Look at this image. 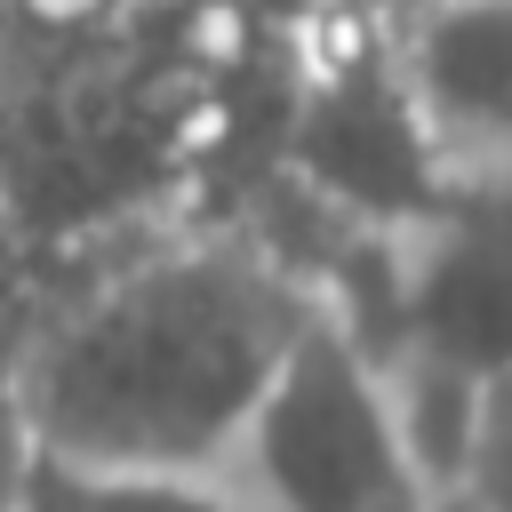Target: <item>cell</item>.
Wrapping results in <instances>:
<instances>
[{"label":"cell","mask_w":512,"mask_h":512,"mask_svg":"<svg viewBox=\"0 0 512 512\" xmlns=\"http://www.w3.org/2000/svg\"><path fill=\"white\" fill-rule=\"evenodd\" d=\"M288 168H296V200L328 208L336 224L384 232V240H408L416 224L448 208V176L368 16H344L336 48L312 64L296 120H288Z\"/></svg>","instance_id":"obj_3"},{"label":"cell","mask_w":512,"mask_h":512,"mask_svg":"<svg viewBox=\"0 0 512 512\" xmlns=\"http://www.w3.org/2000/svg\"><path fill=\"white\" fill-rule=\"evenodd\" d=\"M368 368H432L488 392L512 376V192H448L392 256V328Z\"/></svg>","instance_id":"obj_4"},{"label":"cell","mask_w":512,"mask_h":512,"mask_svg":"<svg viewBox=\"0 0 512 512\" xmlns=\"http://www.w3.org/2000/svg\"><path fill=\"white\" fill-rule=\"evenodd\" d=\"M408 8H424V0H352V16H376V24L384 16H408Z\"/></svg>","instance_id":"obj_9"},{"label":"cell","mask_w":512,"mask_h":512,"mask_svg":"<svg viewBox=\"0 0 512 512\" xmlns=\"http://www.w3.org/2000/svg\"><path fill=\"white\" fill-rule=\"evenodd\" d=\"M24 464H32V448H24V424H16V392H8V360H0V512L16 504V488H24Z\"/></svg>","instance_id":"obj_8"},{"label":"cell","mask_w":512,"mask_h":512,"mask_svg":"<svg viewBox=\"0 0 512 512\" xmlns=\"http://www.w3.org/2000/svg\"><path fill=\"white\" fill-rule=\"evenodd\" d=\"M8 512H232V504L208 480H112V472L24 464V488Z\"/></svg>","instance_id":"obj_6"},{"label":"cell","mask_w":512,"mask_h":512,"mask_svg":"<svg viewBox=\"0 0 512 512\" xmlns=\"http://www.w3.org/2000/svg\"><path fill=\"white\" fill-rule=\"evenodd\" d=\"M376 32L448 192H512V0H424Z\"/></svg>","instance_id":"obj_5"},{"label":"cell","mask_w":512,"mask_h":512,"mask_svg":"<svg viewBox=\"0 0 512 512\" xmlns=\"http://www.w3.org/2000/svg\"><path fill=\"white\" fill-rule=\"evenodd\" d=\"M448 512H512V376H496L480 392V416H472Z\"/></svg>","instance_id":"obj_7"},{"label":"cell","mask_w":512,"mask_h":512,"mask_svg":"<svg viewBox=\"0 0 512 512\" xmlns=\"http://www.w3.org/2000/svg\"><path fill=\"white\" fill-rule=\"evenodd\" d=\"M232 512H448L368 352L320 312L208 480Z\"/></svg>","instance_id":"obj_2"},{"label":"cell","mask_w":512,"mask_h":512,"mask_svg":"<svg viewBox=\"0 0 512 512\" xmlns=\"http://www.w3.org/2000/svg\"><path fill=\"white\" fill-rule=\"evenodd\" d=\"M312 320L320 296L248 232L144 248L8 352L24 448L64 472L216 480Z\"/></svg>","instance_id":"obj_1"}]
</instances>
